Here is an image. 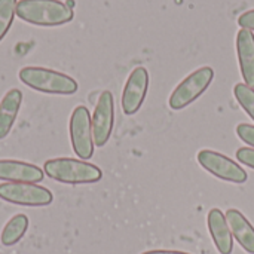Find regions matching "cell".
<instances>
[{
	"label": "cell",
	"mask_w": 254,
	"mask_h": 254,
	"mask_svg": "<svg viewBox=\"0 0 254 254\" xmlns=\"http://www.w3.org/2000/svg\"><path fill=\"white\" fill-rule=\"evenodd\" d=\"M16 16L33 25L55 27L70 22L73 9L61 0H19L16 3Z\"/></svg>",
	"instance_id": "6da1fadb"
},
{
	"label": "cell",
	"mask_w": 254,
	"mask_h": 254,
	"mask_svg": "<svg viewBox=\"0 0 254 254\" xmlns=\"http://www.w3.org/2000/svg\"><path fill=\"white\" fill-rule=\"evenodd\" d=\"M46 176L55 182L65 185H88L101 180V170L89 162L73 158L49 159L43 164Z\"/></svg>",
	"instance_id": "7a4b0ae2"
},
{
	"label": "cell",
	"mask_w": 254,
	"mask_h": 254,
	"mask_svg": "<svg viewBox=\"0 0 254 254\" xmlns=\"http://www.w3.org/2000/svg\"><path fill=\"white\" fill-rule=\"evenodd\" d=\"M18 76L24 85L43 94L71 95L77 91V82L73 77L45 67H24Z\"/></svg>",
	"instance_id": "3957f363"
},
{
	"label": "cell",
	"mask_w": 254,
	"mask_h": 254,
	"mask_svg": "<svg viewBox=\"0 0 254 254\" xmlns=\"http://www.w3.org/2000/svg\"><path fill=\"white\" fill-rule=\"evenodd\" d=\"M213 77H214V71L211 67H201L193 73H190L173 91L168 100L170 107L173 110H182L189 104H192L196 98H199L207 91Z\"/></svg>",
	"instance_id": "277c9868"
},
{
	"label": "cell",
	"mask_w": 254,
	"mask_h": 254,
	"mask_svg": "<svg viewBox=\"0 0 254 254\" xmlns=\"http://www.w3.org/2000/svg\"><path fill=\"white\" fill-rule=\"evenodd\" d=\"M0 198L6 202L25 207H45L54 199L51 190L36 183H3L0 185Z\"/></svg>",
	"instance_id": "5b68a950"
},
{
	"label": "cell",
	"mask_w": 254,
	"mask_h": 254,
	"mask_svg": "<svg viewBox=\"0 0 254 254\" xmlns=\"http://www.w3.org/2000/svg\"><path fill=\"white\" fill-rule=\"evenodd\" d=\"M70 141L74 153L80 159H89L94 155V137L91 115L85 106H77L70 116Z\"/></svg>",
	"instance_id": "8992f818"
},
{
	"label": "cell",
	"mask_w": 254,
	"mask_h": 254,
	"mask_svg": "<svg viewBox=\"0 0 254 254\" xmlns=\"http://www.w3.org/2000/svg\"><path fill=\"white\" fill-rule=\"evenodd\" d=\"M198 162L204 170H207L208 173L225 182L238 183V185L247 182V173L232 159H229L228 156L219 152L201 150L198 153Z\"/></svg>",
	"instance_id": "52a82bcc"
},
{
	"label": "cell",
	"mask_w": 254,
	"mask_h": 254,
	"mask_svg": "<svg viewBox=\"0 0 254 254\" xmlns=\"http://www.w3.org/2000/svg\"><path fill=\"white\" fill-rule=\"evenodd\" d=\"M113 124H115V103H113V95L110 91L101 92L94 116L91 118V125H92V137H94V144L98 147H103L113 131Z\"/></svg>",
	"instance_id": "ba28073f"
},
{
	"label": "cell",
	"mask_w": 254,
	"mask_h": 254,
	"mask_svg": "<svg viewBox=\"0 0 254 254\" xmlns=\"http://www.w3.org/2000/svg\"><path fill=\"white\" fill-rule=\"evenodd\" d=\"M149 88V73L144 67H137L131 71L124 92H122V110L125 115H134L140 110Z\"/></svg>",
	"instance_id": "9c48e42d"
},
{
	"label": "cell",
	"mask_w": 254,
	"mask_h": 254,
	"mask_svg": "<svg viewBox=\"0 0 254 254\" xmlns=\"http://www.w3.org/2000/svg\"><path fill=\"white\" fill-rule=\"evenodd\" d=\"M43 177V170L37 165L15 159H0V180L9 183H39Z\"/></svg>",
	"instance_id": "30bf717a"
},
{
	"label": "cell",
	"mask_w": 254,
	"mask_h": 254,
	"mask_svg": "<svg viewBox=\"0 0 254 254\" xmlns=\"http://www.w3.org/2000/svg\"><path fill=\"white\" fill-rule=\"evenodd\" d=\"M237 52L240 61V70L246 85L254 89V34L241 28L237 34Z\"/></svg>",
	"instance_id": "8fae6325"
},
{
	"label": "cell",
	"mask_w": 254,
	"mask_h": 254,
	"mask_svg": "<svg viewBox=\"0 0 254 254\" xmlns=\"http://www.w3.org/2000/svg\"><path fill=\"white\" fill-rule=\"evenodd\" d=\"M208 229L211 234V238L214 241L216 249L220 254H231L234 250V241H232V234L229 229V225L226 222L225 214L219 208H213L208 213Z\"/></svg>",
	"instance_id": "7c38bea8"
},
{
	"label": "cell",
	"mask_w": 254,
	"mask_h": 254,
	"mask_svg": "<svg viewBox=\"0 0 254 254\" xmlns=\"http://www.w3.org/2000/svg\"><path fill=\"white\" fill-rule=\"evenodd\" d=\"M225 217L234 238L247 253L254 254V228L250 225V222L244 217L241 211L235 208L228 210Z\"/></svg>",
	"instance_id": "4fadbf2b"
},
{
	"label": "cell",
	"mask_w": 254,
	"mask_h": 254,
	"mask_svg": "<svg viewBox=\"0 0 254 254\" xmlns=\"http://www.w3.org/2000/svg\"><path fill=\"white\" fill-rule=\"evenodd\" d=\"M22 104V92L10 89L0 101V140L6 138L15 124L19 107Z\"/></svg>",
	"instance_id": "5bb4252c"
},
{
	"label": "cell",
	"mask_w": 254,
	"mask_h": 254,
	"mask_svg": "<svg viewBox=\"0 0 254 254\" xmlns=\"http://www.w3.org/2000/svg\"><path fill=\"white\" fill-rule=\"evenodd\" d=\"M27 228H28V219H27L25 214L13 216L6 223V226L3 228V232H1V237H0L1 244L6 246V247L15 246L24 237V234L27 232Z\"/></svg>",
	"instance_id": "9a60e30c"
},
{
	"label": "cell",
	"mask_w": 254,
	"mask_h": 254,
	"mask_svg": "<svg viewBox=\"0 0 254 254\" xmlns=\"http://www.w3.org/2000/svg\"><path fill=\"white\" fill-rule=\"evenodd\" d=\"M16 0H0V42L7 34L16 15Z\"/></svg>",
	"instance_id": "2e32d148"
},
{
	"label": "cell",
	"mask_w": 254,
	"mask_h": 254,
	"mask_svg": "<svg viewBox=\"0 0 254 254\" xmlns=\"http://www.w3.org/2000/svg\"><path fill=\"white\" fill-rule=\"evenodd\" d=\"M234 94L241 104V107L249 113V116L254 119V89L246 83H237L234 88Z\"/></svg>",
	"instance_id": "e0dca14e"
},
{
	"label": "cell",
	"mask_w": 254,
	"mask_h": 254,
	"mask_svg": "<svg viewBox=\"0 0 254 254\" xmlns=\"http://www.w3.org/2000/svg\"><path fill=\"white\" fill-rule=\"evenodd\" d=\"M237 134H238V137H240L244 143H247V144H250V146H253L254 147L253 125H249V124H240V125L237 127Z\"/></svg>",
	"instance_id": "ac0fdd59"
},
{
	"label": "cell",
	"mask_w": 254,
	"mask_h": 254,
	"mask_svg": "<svg viewBox=\"0 0 254 254\" xmlns=\"http://www.w3.org/2000/svg\"><path fill=\"white\" fill-rule=\"evenodd\" d=\"M237 159L246 165V167H250L254 170V149L252 147H243V149H238L237 152Z\"/></svg>",
	"instance_id": "d6986e66"
},
{
	"label": "cell",
	"mask_w": 254,
	"mask_h": 254,
	"mask_svg": "<svg viewBox=\"0 0 254 254\" xmlns=\"http://www.w3.org/2000/svg\"><path fill=\"white\" fill-rule=\"evenodd\" d=\"M238 24L241 25V28H247V30H253L254 31V9L244 12L240 18H238Z\"/></svg>",
	"instance_id": "ffe728a7"
},
{
	"label": "cell",
	"mask_w": 254,
	"mask_h": 254,
	"mask_svg": "<svg viewBox=\"0 0 254 254\" xmlns=\"http://www.w3.org/2000/svg\"><path fill=\"white\" fill-rule=\"evenodd\" d=\"M141 254H189L183 253V252H174V250H152V252H146Z\"/></svg>",
	"instance_id": "44dd1931"
},
{
	"label": "cell",
	"mask_w": 254,
	"mask_h": 254,
	"mask_svg": "<svg viewBox=\"0 0 254 254\" xmlns=\"http://www.w3.org/2000/svg\"><path fill=\"white\" fill-rule=\"evenodd\" d=\"M65 4H67L70 9H73V6H74V0H67V1H65Z\"/></svg>",
	"instance_id": "7402d4cb"
}]
</instances>
